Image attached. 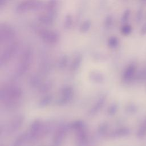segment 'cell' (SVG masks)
Here are the masks:
<instances>
[{
    "mask_svg": "<svg viewBox=\"0 0 146 146\" xmlns=\"http://www.w3.org/2000/svg\"><path fill=\"white\" fill-rule=\"evenodd\" d=\"M137 110H138L137 107L134 104H131L129 107V111H130L131 112L135 113V112H136L137 111Z\"/></svg>",
    "mask_w": 146,
    "mask_h": 146,
    "instance_id": "9a60e30c",
    "label": "cell"
},
{
    "mask_svg": "<svg viewBox=\"0 0 146 146\" xmlns=\"http://www.w3.org/2000/svg\"><path fill=\"white\" fill-rule=\"evenodd\" d=\"M56 16L49 13H43L38 17V21L41 24L45 26H50L54 24Z\"/></svg>",
    "mask_w": 146,
    "mask_h": 146,
    "instance_id": "277c9868",
    "label": "cell"
},
{
    "mask_svg": "<svg viewBox=\"0 0 146 146\" xmlns=\"http://www.w3.org/2000/svg\"><path fill=\"white\" fill-rule=\"evenodd\" d=\"M136 71V67L135 64H130L126 69L125 71L124 77L127 80H129L132 79L135 74Z\"/></svg>",
    "mask_w": 146,
    "mask_h": 146,
    "instance_id": "8992f818",
    "label": "cell"
},
{
    "mask_svg": "<svg viewBox=\"0 0 146 146\" xmlns=\"http://www.w3.org/2000/svg\"><path fill=\"white\" fill-rule=\"evenodd\" d=\"M146 136V120L142 123L137 130V136L138 138L142 139Z\"/></svg>",
    "mask_w": 146,
    "mask_h": 146,
    "instance_id": "9c48e42d",
    "label": "cell"
},
{
    "mask_svg": "<svg viewBox=\"0 0 146 146\" xmlns=\"http://www.w3.org/2000/svg\"><path fill=\"white\" fill-rule=\"evenodd\" d=\"M140 33L141 35H144L146 34V23H145L141 27V30H140Z\"/></svg>",
    "mask_w": 146,
    "mask_h": 146,
    "instance_id": "2e32d148",
    "label": "cell"
},
{
    "mask_svg": "<svg viewBox=\"0 0 146 146\" xmlns=\"http://www.w3.org/2000/svg\"><path fill=\"white\" fill-rule=\"evenodd\" d=\"M130 14H131V11L129 9H127L124 11V13H123L122 17H121V22L123 23H127V22L128 21V20L129 18Z\"/></svg>",
    "mask_w": 146,
    "mask_h": 146,
    "instance_id": "4fadbf2b",
    "label": "cell"
},
{
    "mask_svg": "<svg viewBox=\"0 0 146 146\" xmlns=\"http://www.w3.org/2000/svg\"><path fill=\"white\" fill-rule=\"evenodd\" d=\"M7 0H0V7L1 9H2L3 6L6 5Z\"/></svg>",
    "mask_w": 146,
    "mask_h": 146,
    "instance_id": "e0dca14e",
    "label": "cell"
},
{
    "mask_svg": "<svg viewBox=\"0 0 146 146\" xmlns=\"http://www.w3.org/2000/svg\"><path fill=\"white\" fill-rule=\"evenodd\" d=\"M132 31V26L128 24H124L120 29V33L124 36L129 35Z\"/></svg>",
    "mask_w": 146,
    "mask_h": 146,
    "instance_id": "8fae6325",
    "label": "cell"
},
{
    "mask_svg": "<svg viewBox=\"0 0 146 146\" xmlns=\"http://www.w3.org/2000/svg\"><path fill=\"white\" fill-rule=\"evenodd\" d=\"M137 78L141 80L146 79V68L141 70V71L137 75Z\"/></svg>",
    "mask_w": 146,
    "mask_h": 146,
    "instance_id": "5bb4252c",
    "label": "cell"
},
{
    "mask_svg": "<svg viewBox=\"0 0 146 146\" xmlns=\"http://www.w3.org/2000/svg\"><path fill=\"white\" fill-rule=\"evenodd\" d=\"M44 6V3L40 1L26 0L19 3L15 7V11L18 13L24 14L38 11L43 8Z\"/></svg>",
    "mask_w": 146,
    "mask_h": 146,
    "instance_id": "6da1fadb",
    "label": "cell"
},
{
    "mask_svg": "<svg viewBox=\"0 0 146 146\" xmlns=\"http://www.w3.org/2000/svg\"><path fill=\"white\" fill-rule=\"evenodd\" d=\"M38 35L42 40L50 44H56L60 39V35L57 31L47 29L40 30L38 32Z\"/></svg>",
    "mask_w": 146,
    "mask_h": 146,
    "instance_id": "3957f363",
    "label": "cell"
},
{
    "mask_svg": "<svg viewBox=\"0 0 146 146\" xmlns=\"http://www.w3.org/2000/svg\"><path fill=\"white\" fill-rule=\"evenodd\" d=\"M17 34L13 26L7 23H1L0 25V42L3 43L13 42Z\"/></svg>",
    "mask_w": 146,
    "mask_h": 146,
    "instance_id": "7a4b0ae2",
    "label": "cell"
},
{
    "mask_svg": "<svg viewBox=\"0 0 146 146\" xmlns=\"http://www.w3.org/2000/svg\"><path fill=\"white\" fill-rule=\"evenodd\" d=\"M73 24V18L71 14H67L64 18L63 22V26L66 29H70Z\"/></svg>",
    "mask_w": 146,
    "mask_h": 146,
    "instance_id": "ba28073f",
    "label": "cell"
},
{
    "mask_svg": "<svg viewBox=\"0 0 146 146\" xmlns=\"http://www.w3.org/2000/svg\"><path fill=\"white\" fill-rule=\"evenodd\" d=\"M141 16H142V14H141V11H139V13H137V17H136V19L138 20V21H140V19H141Z\"/></svg>",
    "mask_w": 146,
    "mask_h": 146,
    "instance_id": "ac0fdd59",
    "label": "cell"
},
{
    "mask_svg": "<svg viewBox=\"0 0 146 146\" xmlns=\"http://www.w3.org/2000/svg\"><path fill=\"white\" fill-rule=\"evenodd\" d=\"M113 17L111 15H108L104 21V26L106 28L110 29L113 25Z\"/></svg>",
    "mask_w": 146,
    "mask_h": 146,
    "instance_id": "7c38bea8",
    "label": "cell"
},
{
    "mask_svg": "<svg viewBox=\"0 0 146 146\" xmlns=\"http://www.w3.org/2000/svg\"><path fill=\"white\" fill-rule=\"evenodd\" d=\"M45 6L47 13L56 16L59 7V0H48Z\"/></svg>",
    "mask_w": 146,
    "mask_h": 146,
    "instance_id": "5b68a950",
    "label": "cell"
},
{
    "mask_svg": "<svg viewBox=\"0 0 146 146\" xmlns=\"http://www.w3.org/2000/svg\"><path fill=\"white\" fill-rule=\"evenodd\" d=\"M91 27V22L87 19L84 21L80 25L79 31L82 33H87Z\"/></svg>",
    "mask_w": 146,
    "mask_h": 146,
    "instance_id": "52a82bcc",
    "label": "cell"
},
{
    "mask_svg": "<svg viewBox=\"0 0 146 146\" xmlns=\"http://www.w3.org/2000/svg\"><path fill=\"white\" fill-rule=\"evenodd\" d=\"M119 43V40L116 36H111L108 39V45L111 48L116 47Z\"/></svg>",
    "mask_w": 146,
    "mask_h": 146,
    "instance_id": "30bf717a",
    "label": "cell"
}]
</instances>
